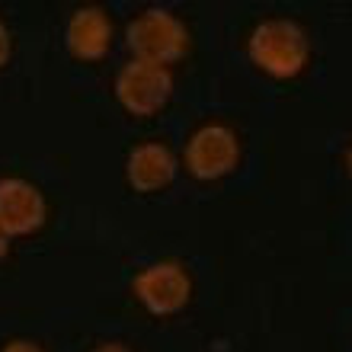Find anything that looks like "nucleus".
<instances>
[{"label": "nucleus", "mask_w": 352, "mask_h": 352, "mask_svg": "<svg viewBox=\"0 0 352 352\" xmlns=\"http://www.w3.org/2000/svg\"><path fill=\"white\" fill-rule=\"evenodd\" d=\"M247 52L263 74L276 77V80H292L305 71L311 42H307L305 29L292 19H266L250 32Z\"/></svg>", "instance_id": "f257e3e1"}, {"label": "nucleus", "mask_w": 352, "mask_h": 352, "mask_svg": "<svg viewBox=\"0 0 352 352\" xmlns=\"http://www.w3.org/2000/svg\"><path fill=\"white\" fill-rule=\"evenodd\" d=\"M125 45L135 55V61H148V65L167 67L186 55L189 48V32H186L183 19H176L170 10L151 7L129 23L125 29Z\"/></svg>", "instance_id": "f03ea898"}, {"label": "nucleus", "mask_w": 352, "mask_h": 352, "mask_svg": "<svg viewBox=\"0 0 352 352\" xmlns=\"http://www.w3.org/2000/svg\"><path fill=\"white\" fill-rule=\"evenodd\" d=\"M173 93V74L160 65L148 61H129L116 77V100L129 116L151 119L170 102Z\"/></svg>", "instance_id": "7ed1b4c3"}, {"label": "nucleus", "mask_w": 352, "mask_h": 352, "mask_svg": "<svg viewBox=\"0 0 352 352\" xmlns=\"http://www.w3.org/2000/svg\"><path fill=\"white\" fill-rule=\"evenodd\" d=\"M131 292H135V298L141 301V307L148 314L170 317L189 305L192 278H189L183 263L164 260V263H154V266L141 269L138 276H135V282H131Z\"/></svg>", "instance_id": "20e7f679"}, {"label": "nucleus", "mask_w": 352, "mask_h": 352, "mask_svg": "<svg viewBox=\"0 0 352 352\" xmlns=\"http://www.w3.org/2000/svg\"><path fill=\"white\" fill-rule=\"evenodd\" d=\"M186 170L202 179H221V176L234 173V167L241 164V141L228 125H202L199 131L189 135L186 141Z\"/></svg>", "instance_id": "39448f33"}, {"label": "nucleus", "mask_w": 352, "mask_h": 352, "mask_svg": "<svg viewBox=\"0 0 352 352\" xmlns=\"http://www.w3.org/2000/svg\"><path fill=\"white\" fill-rule=\"evenodd\" d=\"M45 224V195L26 179H0V231L7 237H26Z\"/></svg>", "instance_id": "423d86ee"}, {"label": "nucleus", "mask_w": 352, "mask_h": 352, "mask_svg": "<svg viewBox=\"0 0 352 352\" xmlns=\"http://www.w3.org/2000/svg\"><path fill=\"white\" fill-rule=\"evenodd\" d=\"M176 154L160 144V141H144L138 148H131L125 160V179L131 183L135 192H160L173 183L176 176Z\"/></svg>", "instance_id": "0eeeda50"}, {"label": "nucleus", "mask_w": 352, "mask_h": 352, "mask_svg": "<svg viewBox=\"0 0 352 352\" xmlns=\"http://www.w3.org/2000/svg\"><path fill=\"white\" fill-rule=\"evenodd\" d=\"M67 52L77 61H100L112 45V23L100 7H80L67 19Z\"/></svg>", "instance_id": "6e6552de"}, {"label": "nucleus", "mask_w": 352, "mask_h": 352, "mask_svg": "<svg viewBox=\"0 0 352 352\" xmlns=\"http://www.w3.org/2000/svg\"><path fill=\"white\" fill-rule=\"evenodd\" d=\"M0 352H45V349H42L38 343H32V340H10Z\"/></svg>", "instance_id": "1a4fd4ad"}, {"label": "nucleus", "mask_w": 352, "mask_h": 352, "mask_svg": "<svg viewBox=\"0 0 352 352\" xmlns=\"http://www.w3.org/2000/svg\"><path fill=\"white\" fill-rule=\"evenodd\" d=\"M10 52H13V42H10V29L3 26V19H0V67L10 61Z\"/></svg>", "instance_id": "9d476101"}, {"label": "nucleus", "mask_w": 352, "mask_h": 352, "mask_svg": "<svg viewBox=\"0 0 352 352\" xmlns=\"http://www.w3.org/2000/svg\"><path fill=\"white\" fill-rule=\"evenodd\" d=\"M93 352H131V349L125 343H100Z\"/></svg>", "instance_id": "9b49d317"}, {"label": "nucleus", "mask_w": 352, "mask_h": 352, "mask_svg": "<svg viewBox=\"0 0 352 352\" xmlns=\"http://www.w3.org/2000/svg\"><path fill=\"white\" fill-rule=\"evenodd\" d=\"M7 250H10V237H7L3 231H0V260L7 256Z\"/></svg>", "instance_id": "f8f14e48"}, {"label": "nucleus", "mask_w": 352, "mask_h": 352, "mask_svg": "<svg viewBox=\"0 0 352 352\" xmlns=\"http://www.w3.org/2000/svg\"><path fill=\"white\" fill-rule=\"evenodd\" d=\"M346 170H349V176H352V148L346 151Z\"/></svg>", "instance_id": "ddd939ff"}]
</instances>
